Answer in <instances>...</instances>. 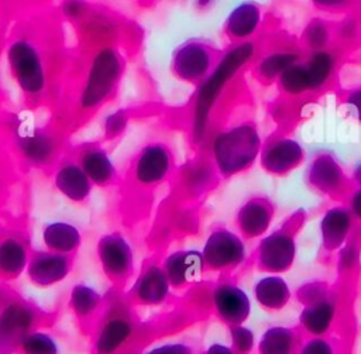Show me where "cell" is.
Masks as SVG:
<instances>
[{"label":"cell","mask_w":361,"mask_h":354,"mask_svg":"<svg viewBox=\"0 0 361 354\" xmlns=\"http://www.w3.org/2000/svg\"><path fill=\"white\" fill-rule=\"evenodd\" d=\"M306 181L314 190L324 195H338L348 185L343 166L329 152L314 155L306 169Z\"/></svg>","instance_id":"obj_17"},{"label":"cell","mask_w":361,"mask_h":354,"mask_svg":"<svg viewBox=\"0 0 361 354\" xmlns=\"http://www.w3.org/2000/svg\"><path fill=\"white\" fill-rule=\"evenodd\" d=\"M302 59V54L296 49H279L261 56L257 63V76L264 82H276L278 76L292 63Z\"/></svg>","instance_id":"obj_30"},{"label":"cell","mask_w":361,"mask_h":354,"mask_svg":"<svg viewBox=\"0 0 361 354\" xmlns=\"http://www.w3.org/2000/svg\"><path fill=\"white\" fill-rule=\"evenodd\" d=\"M128 354H134V353H128Z\"/></svg>","instance_id":"obj_49"},{"label":"cell","mask_w":361,"mask_h":354,"mask_svg":"<svg viewBox=\"0 0 361 354\" xmlns=\"http://www.w3.org/2000/svg\"><path fill=\"white\" fill-rule=\"evenodd\" d=\"M58 340L42 327L31 330L18 344L16 354H59Z\"/></svg>","instance_id":"obj_35"},{"label":"cell","mask_w":361,"mask_h":354,"mask_svg":"<svg viewBox=\"0 0 361 354\" xmlns=\"http://www.w3.org/2000/svg\"><path fill=\"white\" fill-rule=\"evenodd\" d=\"M213 313L224 324H243L250 316L251 303L248 295L235 283L219 282L210 292Z\"/></svg>","instance_id":"obj_13"},{"label":"cell","mask_w":361,"mask_h":354,"mask_svg":"<svg viewBox=\"0 0 361 354\" xmlns=\"http://www.w3.org/2000/svg\"><path fill=\"white\" fill-rule=\"evenodd\" d=\"M255 55V45L252 41H243L230 48L221 59L214 65L210 73L202 80L193 110V137L196 141H200L206 133L207 120L219 99L224 86L234 78V75L248 63Z\"/></svg>","instance_id":"obj_2"},{"label":"cell","mask_w":361,"mask_h":354,"mask_svg":"<svg viewBox=\"0 0 361 354\" xmlns=\"http://www.w3.org/2000/svg\"><path fill=\"white\" fill-rule=\"evenodd\" d=\"M344 104L350 116L357 121H361V87L351 89L344 97Z\"/></svg>","instance_id":"obj_42"},{"label":"cell","mask_w":361,"mask_h":354,"mask_svg":"<svg viewBox=\"0 0 361 354\" xmlns=\"http://www.w3.org/2000/svg\"><path fill=\"white\" fill-rule=\"evenodd\" d=\"M107 299L104 295L90 283H75L68 295V307L76 323L85 333L90 334L97 319L104 310Z\"/></svg>","instance_id":"obj_15"},{"label":"cell","mask_w":361,"mask_h":354,"mask_svg":"<svg viewBox=\"0 0 361 354\" xmlns=\"http://www.w3.org/2000/svg\"><path fill=\"white\" fill-rule=\"evenodd\" d=\"M161 262L173 289L192 285L207 271L202 251L195 248L173 250Z\"/></svg>","instance_id":"obj_16"},{"label":"cell","mask_w":361,"mask_h":354,"mask_svg":"<svg viewBox=\"0 0 361 354\" xmlns=\"http://www.w3.org/2000/svg\"><path fill=\"white\" fill-rule=\"evenodd\" d=\"M230 341L231 347L238 353V354H248L252 347H254V333L245 327L244 324H235L230 326Z\"/></svg>","instance_id":"obj_36"},{"label":"cell","mask_w":361,"mask_h":354,"mask_svg":"<svg viewBox=\"0 0 361 354\" xmlns=\"http://www.w3.org/2000/svg\"><path fill=\"white\" fill-rule=\"evenodd\" d=\"M348 209L355 219L361 220V186L351 192L348 199Z\"/></svg>","instance_id":"obj_44"},{"label":"cell","mask_w":361,"mask_h":354,"mask_svg":"<svg viewBox=\"0 0 361 354\" xmlns=\"http://www.w3.org/2000/svg\"><path fill=\"white\" fill-rule=\"evenodd\" d=\"M172 289L162 262L149 260L137 271L124 298L131 306L154 307L166 303L172 295Z\"/></svg>","instance_id":"obj_7"},{"label":"cell","mask_w":361,"mask_h":354,"mask_svg":"<svg viewBox=\"0 0 361 354\" xmlns=\"http://www.w3.org/2000/svg\"><path fill=\"white\" fill-rule=\"evenodd\" d=\"M262 141L251 121L234 124L219 131L212 141V158L221 176H233L248 169L259 157Z\"/></svg>","instance_id":"obj_3"},{"label":"cell","mask_w":361,"mask_h":354,"mask_svg":"<svg viewBox=\"0 0 361 354\" xmlns=\"http://www.w3.org/2000/svg\"><path fill=\"white\" fill-rule=\"evenodd\" d=\"M73 264L75 255L61 254L47 248H32L25 275L34 286L49 288L66 279L72 272Z\"/></svg>","instance_id":"obj_10"},{"label":"cell","mask_w":361,"mask_h":354,"mask_svg":"<svg viewBox=\"0 0 361 354\" xmlns=\"http://www.w3.org/2000/svg\"><path fill=\"white\" fill-rule=\"evenodd\" d=\"M78 164L86 172L93 185L107 186L116 179V168L106 152L99 145H86L80 149Z\"/></svg>","instance_id":"obj_25"},{"label":"cell","mask_w":361,"mask_h":354,"mask_svg":"<svg viewBox=\"0 0 361 354\" xmlns=\"http://www.w3.org/2000/svg\"><path fill=\"white\" fill-rule=\"evenodd\" d=\"M55 188L73 203L85 202L92 192L93 183L78 162L61 164L54 175Z\"/></svg>","instance_id":"obj_22"},{"label":"cell","mask_w":361,"mask_h":354,"mask_svg":"<svg viewBox=\"0 0 361 354\" xmlns=\"http://www.w3.org/2000/svg\"><path fill=\"white\" fill-rule=\"evenodd\" d=\"M261 23V7L252 0H245L233 7L226 17L224 32L234 41H248L258 31Z\"/></svg>","instance_id":"obj_21"},{"label":"cell","mask_w":361,"mask_h":354,"mask_svg":"<svg viewBox=\"0 0 361 354\" xmlns=\"http://www.w3.org/2000/svg\"><path fill=\"white\" fill-rule=\"evenodd\" d=\"M3 293H4V291H3V289H1V288H0V298H1V296H3Z\"/></svg>","instance_id":"obj_48"},{"label":"cell","mask_w":361,"mask_h":354,"mask_svg":"<svg viewBox=\"0 0 361 354\" xmlns=\"http://www.w3.org/2000/svg\"><path fill=\"white\" fill-rule=\"evenodd\" d=\"M334 313V302L316 289V292L313 291L312 296L306 299V305L300 313V323L309 333L322 336L331 326Z\"/></svg>","instance_id":"obj_24"},{"label":"cell","mask_w":361,"mask_h":354,"mask_svg":"<svg viewBox=\"0 0 361 354\" xmlns=\"http://www.w3.org/2000/svg\"><path fill=\"white\" fill-rule=\"evenodd\" d=\"M305 159L302 144L292 137H275L262 145L261 166L272 175H285L298 168Z\"/></svg>","instance_id":"obj_14"},{"label":"cell","mask_w":361,"mask_h":354,"mask_svg":"<svg viewBox=\"0 0 361 354\" xmlns=\"http://www.w3.org/2000/svg\"><path fill=\"white\" fill-rule=\"evenodd\" d=\"M353 219L354 216L351 214L348 206H334L326 210L320 221V230L326 248L334 250L343 244L351 230Z\"/></svg>","instance_id":"obj_26"},{"label":"cell","mask_w":361,"mask_h":354,"mask_svg":"<svg viewBox=\"0 0 361 354\" xmlns=\"http://www.w3.org/2000/svg\"><path fill=\"white\" fill-rule=\"evenodd\" d=\"M17 147L20 154L35 166L48 164L56 149L54 138L42 131H31L21 135L17 141Z\"/></svg>","instance_id":"obj_28"},{"label":"cell","mask_w":361,"mask_h":354,"mask_svg":"<svg viewBox=\"0 0 361 354\" xmlns=\"http://www.w3.org/2000/svg\"><path fill=\"white\" fill-rule=\"evenodd\" d=\"M312 6L323 13H341L348 10L354 0H310Z\"/></svg>","instance_id":"obj_41"},{"label":"cell","mask_w":361,"mask_h":354,"mask_svg":"<svg viewBox=\"0 0 361 354\" xmlns=\"http://www.w3.org/2000/svg\"><path fill=\"white\" fill-rule=\"evenodd\" d=\"M47 313L18 293L4 291L0 298V354H16L20 341L41 327Z\"/></svg>","instance_id":"obj_4"},{"label":"cell","mask_w":361,"mask_h":354,"mask_svg":"<svg viewBox=\"0 0 361 354\" xmlns=\"http://www.w3.org/2000/svg\"><path fill=\"white\" fill-rule=\"evenodd\" d=\"M172 165L171 149L162 142H149L138 151L134 159L133 178L140 186H155L168 178Z\"/></svg>","instance_id":"obj_11"},{"label":"cell","mask_w":361,"mask_h":354,"mask_svg":"<svg viewBox=\"0 0 361 354\" xmlns=\"http://www.w3.org/2000/svg\"><path fill=\"white\" fill-rule=\"evenodd\" d=\"M298 347V336L288 327L268 329L258 343L259 354H296Z\"/></svg>","instance_id":"obj_31"},{"label":"cell","mask_w":361,"mask_h":354,"mask_svg":"<svg viewBox=\"0 0 361 354\" xmlns=\"http://www.w3.org/2000/svg\"><path fill=\"white\" fill-rule=\"evenodd\" d=\"M298 354H334V350L330 341L320 336H314L303 346H300Z\"/></svg>","instance_id":"obj_40"},{"label":"cell","mask_w":361,"mask_h":354,"mask_svg":"<svg viewBox=\"0 0 361 354\" xmlns=\"http://www.w3.org/2000/svg\"><path fill=\"white\" fill-rule=\"evenodd\" d=\"M333 37H334L333 27L327 20L322 17L310 18L302 31V42L309 52L330 48Z\"/></svg>","instance_id":"obj_32"},{"label":"cell","mask_w":361,"mask_h":354,"mask_svg":"<svg viewBox=\"0 0 361 354\" xmlns=\"http://www.w3.org/2000/svg\"><path fill=\"white\" fill-rule=\"evenodd\" d=\"M214 63L213 51L200 41H186L180 44L172 55V71L185 82H202Z\"/></svg>","instance_id":"obj_12"},{"label":"cell","mask_w":361,"mask_h":354,"mask_svg":"<svg viewBox=\"0 0 361 354\" xmlns=\"http://www.w3.org/2000/svg\"><path fill=\"white\" fill-rule=\"evenodd\" d=\"M123 296L106 303L90 331L92 354H128L141 337V323Z\"/></svg>","instance_id":"obj_1"},{"label":"cell","mask_w":361,"mask_h":354,"mask_svg":"<svg viewBox=\"0 0 361 354\" xmlns=\"http://www.w3.org/2000/svg\"><path fill=\"white\" fill-rule=\"evenodd\" d=\"M334 35L343 42V44H353L355 42L361 35V24L358 18L353 14H347L343 17L337 27L334 28Z\"/></svg>","instance_id":"obj_37"},{"label":"cell","mask_w":361,"mask_h":354,"mask_svg":"<svg viewBox=\"0 0 361 354\" xmlns=\"http://www.w3.org/2000/svg\"><path fill=\"white\" fill-rule=\"evenodd\" d=\"M128 116L124 110H116L110 113L103 121V133L106 140H114L126 130Z\"/></svg>","instance_id":"obj_39"},{"label":"cell","mask_w":361,"mask_h":354,"mask_svg":"<svg viewBox=\"0 0 361 354\" xmlns=\"http://www.w3.org/2000/svg\"><path fill=\"white\" fill-rule=\"evenodd\" d=\"M203 354H238V353H237L231 346H227V344H224V343L216 341V343L209 344V346L204 348Z\"/></svg>","instance_id":"obj_45"},{"label":"cell","mask_w":361,"mask_h":354,"mask_svg":"<svg viewBox=\"0 0 361 354\" xmlns=\"http://www.w3.org/2000/svg\"><path fill=\"white\" fill-rule=\"evenodd\" d=\"M62 11L66 17L72 20H78L85 14L86 6L82 0H65L62 4Z\"/></svg>","instance_id":"obj_43"},{"label":"cell","mask_w":361,"mask_h":354,"mask_svg":"<svg viewBox=\"0 0 361 354\" xmlns=\"http://www.w3.org/2000/svg\"><path fill=\"white\" fill-rule=\"evenodd\" d=\"M140 354H196L195 347L185 340H169L145 348Z\"/></svg>","instance_id":"obj_38"},{"label":"cell","mask_w":361,"mask_h":354,"mask_svg":"<svg viewBox=\"0 0 361 354\" xmlns=\"http://www.w3.org/2000/svg\"><path fill=\"white\" fill-rule=\"evenodd\" d=\"M278 87L288 96H300L310 93V85L303 59L288 66L276 79Z\"/></svg>","instance_id":"obj_34"},{"label":"cell","mask_w":361,"mask_h":354,"mask_svg":"<svg viewBox=\"0 0 361 354\" xmlns=\"http://www.w3.org/2000/svg\"><path fill=\"white\" fill-rule=\"evenodd\" d=\"M353 181L361 186V159L354 165V169H353Z\"/></svg>","instance_id":"obj_46"},{"label":"cell","mask_w":361,"mask_h":354,"mask_svg":"<svg viewBox=\"0 0 361 354\" xmlns=\"http://www.w3.org/2000/svg\"><path fill=\"white\" fill-rule=\"evenodd\" d=\"M214 165L204 161H196L189 164L182 173V183L188 193L200 195L207 190L214 181Z\"/></svg>","instance_id":"obj_33"},{"label":"cell","mask_w":361,"mask_h":354,"mask_svg":"<svg viewBox=\"0 0 361 354\" xmlns=\"http://www.w3.org/2000/svg\"><path fill=\"white\" fill-rule=\"evenodd\" d=\"M41 241L47 250L75 255L82 245L83 234L80 228L71 221L52 220L42 227Z\"/></svg>","instance_id":"obj_23"},{"label":"cell","mask_w":361,"mask_h":354,"mask_svg":"<svg viewBox=\"0 0 361 354\" xmlns=\"http://www.w3.org/2000/svg\"><path fill=\"white\" fill-rule=\"evenodd\" d=\"M274 216L272 203L262 196H254L245 200L235 214V226L245 238L259 237L268 228Z\"/></svg>","instance_id":"obj_19"},{"label":"cell","mask_w":361,"mask_h":354,"mask_svg":"<svg viewBox=\"0 0 361 354\" xmlns=\"http://www.w3.org/2000/svg\"><path fill=\"white\" fill-rule=\"evenodd\" d=\"M200 251L206 269L214 272L231 271L245 260L243 238L226 227L213 228L207 234Z\"/></svg>","instance_id":"obj_8"},{"label":"cell","mask_w":361,"mask_h":354,"mask_svg":"<svg viewBox=\"0 0 361 354\" xmlns=\"http://www.w3.org/2000/svg\"><path fill=\"white\" fill-rule=\"evenodd\" d=\"M123 69L118 52L113 48L99 51L90 65L85 87L80 94V106L93 109L102 104L114 89Z\"/></svg>","instance_id":"obj_6"},{"label":"cell","mask_w":361,"mask_h":354,"mask_svg":"<svg viewBox=\"0 0 361 354\" xmlns=\"http://www.w3.org/2000/svg\"><path fill=\"white\" fill-rule=\"evenodd\" d=\"M31 250L21 234H4L0 238V279L13 281L25 274Z\"/></svg>","instance_id":"obj_20"},{"label":"cell","mask_w":361,"mask_h":354,"mask_svg":"<svg viewBox=\"0 0 361 354\" xmlns=\"http://www.w3.org/2000/svg\"><path fill=\"white\" fill-rule=\"evenodd\" d=\"M11 75L21 90L38 94L45 86V72L38 51L25 39H16L7 51Z\"/></svg>","instance_id":"obj_9"},{"label":"cell","mask_w":361,"mask_h":354,"mask_svg":"<svg viewBox=\"0 0 361 354\" xmlns=\"http://www.w3.org/2000/svg\"><path fill=\"white\" fill-rule=\"evenodd\" d=\"M96 257L103 275L116 289H123L135 275V252L120 231L103 234L96 244Z\"/></svg>","instance_id":"obj_5"},{"label":"cell","mask_w":361,"mask_h":354,"mask_svg":"<svg viewBox=\"0 0 361 354\" xmlns=\"http://www.w3.org/2000/svg\"><path fill=\"white\" fill-rule=\"evenodd\" d=\"M257 257L262 269L269 272L286 271L295 260V240L290 233L278 230L261 240Z\"/></svg>","instance_id":"obj_18"},{"label":"cell","mask_w":361,"mask_h":354,"mask_svg":"<svg viewBox=\"0 0 361 354\" xmlns=\"http://www.w3.org/2000/svg\"><path fill=\"white\" fill-rule=\"evenodd\" d=\"M309 78L310 93L322 90L333 78L337 66V55L331 48L309 52L303 59Z\"/></svg>","instance_id":"obj_27"},{"label":"cell","mask_w":361,"mask_h":354,"mask_svg":"<svg viewBox=\"0 0 361 354\" xmlns=\"http://www.w3.org/2000/svg\"><path fill=\"white\" fill-rule=\"evenodd\" d=\"M254 295L261 306L271 310H278L288 303L290 292L288 283L281 276L269 275L255 283Z\"/></svg>","instance_id":"obj_29"},{"label":"cell","mask_w":361,"mask_h":354,"mask_svg":"<svg viewBox=\"0 0 361 354\" xmlns=\"http://www.w3.org/2000/svg\"><path fill=\"white\" fill-rule=\"evenodd\" d=\"M217 0H195V4L199 10H207L210 8Z\"/></svg>","instance_id":"obj_47"}]
</instances>
